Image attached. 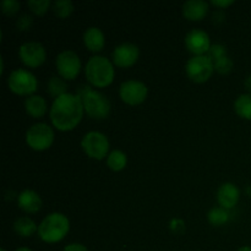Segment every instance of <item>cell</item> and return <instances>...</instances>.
Listing matches in <instances>:
<instances>
[{
    "label": "cell",
    "mask_w": 251,
    "mask_h": 251,
    "mask_svg": "<svg viewBox=\"0 0 251 251\" xmlns=\"http://www.w3.org/2000/svg\"><path fill=\"white\" fill-rule=\"evenodd\" d=\"M83 113L85 109L80 95L66 92L54 98L49 117L54 127L60 131H69L80 124Z\"/></svg>",
    "instance_id": "cell-1"
},
{
    "label": "cell",
    "mask_w": 251,
    "mask_h": 251,
    "mask_svg": "<svg viewBox=\"0 0 251 251\" xmlns=\"http://www.w3.org/2000/svg\"><path fill=\"white\" fill-rule=\"evenodd\" d=\"M70 230V221L64 213L51 212L38 226V235L44 243L55 244L61 242Z\"/></svg>",
    "instance_id": "cell-2"
},
{
    "label": "cell",
    "mask_w": 251,
    "mask_h": 251,
    "mask_svg": "<svg viewBox=\"0 0 251 251\" xmlns=\"http://www.w3.org/2000/svg\"><path fill=\"white\" fill-rule=\"evenodd\" d=\"M86 78L95 87H107L113 82L115 76L114 65L103 55H93L88 59L85 66Z\"/></svg>",
    "instance_id": "cell-3"
},
{
    "label": "cell",
    "mask_w": 251,
    "mask_h": 251,
    "mask_svg": "<svg viewBox=\"0 0 251 251\" xmlns=\"http://www.w3.org/2000/svg\"><path fill=\"white\" fill-rule=\"evenodd\" d=\"M80 97L82 100L83 109L88 117L93 119H105L109 115L112 105L107 96L102 92L85 87L81 91Z\"/></svg>",
    "instance_id": "cell-4"
},
{
    "label": "cell",
    "mask_w": 251,
    "mask_h": 251,
    "mask_svg": "<svg viewBox=\"0 0 251 251\" xmlns=\"http://www.w3.org/2000/svg\"><path fill=\"white\" fill-rule=\"evenodd\" d=\"M7 87L19 96H32L38 87V80L33 73L26 69H15L9 74Z\"/></svg>",
    "instance_id": "cell-5"
},
{
    "label": "cell",
    "mask_w": 251,
    "mask_h": 251,
    "mask_svg": "<svg viewBox=\"0 0 251 251\" xmlns=\"http://www.w3.org/2000/svg\"><path fill=\"white\" fill-rule=\"evenodd\" d=\"M81 147L88 157L93 159H103L109 154V140L107 135L100 131H88L81 140Z\"/></svg>",
    "instance_id": "cell-6"
},
{
    "label": "cell",
    "mask_w": 251,
    "mask_h": 251,
    "mask_svg": "<svg viewBox=\"0 0 251 251\" xmlns=\"http://www.w3.org/2000/svg\"><path fill=\"white\" fill-rule=\"evenodd\" d=\"M54 130L47 123H36L26 131V144L34 151L48 150L54 142Z\"/></svg>",
    "instance_id": "cell-7"
},
{
    "label": "cell",
    "mask_w": 251,
    "mask_h": 251,
    "mask_svg": "<svg viewBox=\"0 0 251 251\" xmlns=\"http://www.w3.org/2000/svg\"><path fill=\"white\" fill-rule=\"evenodd\" d=\"M213 70H215V64L208 58L207 54L191 56L185 64L186 75L196 83L206 82L211 77Z\"/></svg>",
    "instance_id": "cell-8"
},
{
    "label": "cell",
    "mask_w": 251,
    "mask_h": 251,
    "mask_svg": "<svg viewBox=\"0 0 251 251\" xmlns=\"http://www.w3.org/2000/svg\"><path fill=\"white\" fill-rule=\"evenodd\" d=\"M55 65L60 77L65 80H74L80 74L81 59L76 51L65 49L56 55Z\"/></svg>",
    "instance_id": "cell-9"
},
{
    "label": "cell",
    "mask_w": 251,
    "mask_h": 251,
    "mask_svg": "<svg viewBox=\"0 0 251 251\" xmlns=\"http://www.w3.org/2000/svg\"><path fill=\"white\" fill-rule=\"evenodd\" d=\"M149 95V88L146 83L140 80H126L120 85L119 96L123 102L129 105L141 104Z\"/></svg>",
    "instance_id": "cell-10"
},
{
    "label": "cell",
    "mask_w": 251,
    "mask_h": 251,
    "mask_svg": "<svg viewBox=\"0 0 251 251\" xmlns=\"http://www.w3.org/2000/svg\"><path fill=\"white\" fill-rule=\"evenodd\" d=\"M19 56L22 63L28 68H38L46 61L47 50L39 42H26L20 46Z\"/></svg>",
    "instance_id": "cell-11"
},
{
    "label": "cell",
    "mask_w": 251,
    "mask_h": 251,
    "mask_svg": "<svg viewBox=\"0 0 251 251\" xmlns=\"http://www.w3.org/2000/svg\"><path fill=\"white\" fill-rule=\"evenodd\" d=\"M139 47L131 42H124L113 50V63L119 68H130L139 60Z\"/></svg>",
    "instance_id": "cell-12"
},
{
    "label": "cell",
    "mask_w": 251,
    "mask_h": 251,
    "mask_svg": "<svg viewBox=\"0 0 251 251\" xmlns=\"http://www.w3.org/2000/svg\"><path fill=\"white\" fill-rule=\"evenodd\" d=\"M185 46L194 55H205L212 44L207 32L201 28H193L186 33Z\"/></svg>",
    "instance_id": "cell-13"
},
{
    "label": "cell",
    "mask_w": 251,
    "mask_h": 251,
    "mask_svg": "<svg viewBox=\"0 0 251 251\" xmlns=\"http://www.w3.org/2000/svg\"><path fill=\"white\" fill-rule=\"evenodd\" d=\"M216 198H217V201L221 207L229 211L230 208L235 207L238 205V202H239L240 190L238 189V186L235 184L223 183L218 188Z\"/></svg>",
    "instance_id": "cell-14"
},
{
    "label": "cell",
    "mask_w": 251,
    "mask_h": 251,
    "mask_svg": "<svg viewBox=\"0 0 251 251\" xmlns=\"http://www.w3.org/2000/svg\"><path fill=\"white\" fill-rule=\"evenodd\" d=\"M17 205L26 213H36L42 207V198L31 189H25L17 196Z\"/></svg>",
    "instance_id": "cell-15"
},
{
    "label": "cell",
    "mask_w": 251,
    "mask_h": 251,
    "mask_svg": "<svg viewBox=\"0 0 251 251\" xmlns=\"http://www.w3.org/2000/svg\"><path fill=\"white\" fill-rule=\"evenodd\" d=\"M208 12V2L205 0H189L183 4V15L190 21H200Z\"/></svg>",
    "instance_id": "cell-16"
},
{
    "label": "cell",
    "mask_w": 251,
    "mask_h": 251,
    "mask_svg": "<svg viewBox=\"0 0 251 251\" xmlns=\"http://www.w3.org/2000/svg\"><path fill=\"white\" fill-rule=\"evenodd\" d=\"M83 43H85L86 48L91 51L102 50L105 44L104 33L97 26L88 27L83 33Z\"/></svg>",
    "instance_id": "cell-17"
},
{
    "label": "cell",
    "mask_w": 251,
    "mask_h": 251,
    "mask_svg": "<svg viewBox=\"0 0 251 251\" xmlns=\"http://www.w3.org/2000/svg\"><path fill=\"white\" fill-rule=\"evenodd\" d=\"M25 109L32 118H42L47 113V100L39 95L28 96L25 100Z\"/></svg>",
    "instance_id": "cell-18"
},
{
    "label": "cell",
    "mask_w": 251,
    "mask_h": 251,
    "mask_svg": "<svg viewBox=\"0 0 251 251\" xmlns=\"http://www.w3.org/2000/svg\"><path fill=\"white\" fill-rule=\"evenodd\" d=\"M14 230L20 237L28 238L38 232V227L33 220L24 216V217L16 218V221L14 222Z\"/></svg>",
    "instance_id": "cell-19"
},
{
    "label": "cell",
    "mask_w": 251,
    "mask_h": 251,
    "mask_svg": "<svg viewBox=\"0 0 251 251\" xmlns=\"http://www.w3.org/2000/svg\"><path fill=\"white\" fill-rule=\"evenodd\" d=\"M127 156L122 150H113L109 152L107 157V166L108 168L112 169L113 172H120L126 167Z\"/></svg>",
    "instance_id": "cell-20"
},
{
    "label": "cell",
    "mask_w": 251,
    "mask_h": 251,
    "mask_svg": "<svg viewBox=\"0 0 251 251\" xmlns=\"http://www.w3.org/2000/svg\"><path fill=\"white\" fill-rule=\"evenodd\" d=\"M234 110L239 117L251 120V93H243L238 96L234 102Z\"/></svg>",
    "instance_id": "cell-21"
},
{
    "label": "cell",
    "mask_w": 251,
    "mask_h": 251,
    "mask_svg": "<svg viewBox=\"0 0 251 251\" xmlns=\"http://www.w3.org/2000/svg\"><path fill=\"white\" fill-rule=\"evenodd\" d=\"M207 220L215 227H221L229 221V212L226 208L217 206L212 207L207 213Z\"/></svg>",
    "instance_id": "cell-22"
},
{
    "label": "cell",
    "mask_w": 251,
    "mask_h": 251,
    "mask_svg": "<svg viewBox=\"0 0 251 251\" xmlns=\"http://www.w3.org/2000/svg\"><path fill=\"white\" fill-rule=\"evenodd\" d=\"M53 10L56 16L65 19L73 14L74 2L71 0H55L53 4Z\"/></svg>",
    "instance_id": "cell-23"
},
{
    "label": "cell",
    "mask_w": 251,
    "mask_h": 251,
    "mask_svg": "<svg viewBox=\"0 0 251 251\" xmlns=\"http://www.w3.org/2000/svg\"><path fill=\"white\" fill-rule=\"evenodd\" d=\"M66 86L65 81L63 80V77H59V76H53V77L49 80L48 82V92L51 96H54V98L59 97V96L66 93Z\"/></svg>",
    "instance_id": "cell-24"
},
{
    "label": "cell",
    "mask_w": 251,
    "mask_h": 251,
    "mask_svg": "<svg viewBox=\"0 0 251 251\" xmlns=\"http://www.w3.org/2000/svg\"><path fill=\"white\" fill-rule=\"evenodd\" d=\"M27 5L36 15H44L50 6L49 0H28Z\"/></svg>",
    "instance_id": "cell-25"
},
{
    "label": "cell",
    "mask_w": 251,
    "mask_h": 251,
    "mask_svg": "<svg viewBox=\"0 0 251 251\" xmlns=\"http://www.w3.org/2000/svg\"><path fill=\"white\" fill-rule=\"evenodd\" d=\"M213 64H215V70L220 74L230 73L233 69V65H234L233 60L228 55L223 56V58H221L220 60L215 61Z\"/></svg>",
    "instance_id": "cell-26"
},
{
    "label": "cell",
    "mask_w": 251,
    "mask_h": 251,
    "mask_svg": "<svg viewBox=\"0 0 251 251\" xmlns=\"http://www.w3.org/2000/svg\"><path fill=\"white\" fill-rule=\"evenodd\" d=\"M207 55H208V58H210L211 60L215 63V61L220 60L221 58H223V56L227 55V48H226L223 44H220V43L212 44L210 48V50H208Z\"/></svg>",
    "instance_id": "cell-27"
},
{
    "label": "cell",
    "mask_w": 251,
    "mask_h": 251,
    "mask_svg": "<svg viewBox=\"0 0 251 251\" xmlns=\"http://www.w3.org/2000/svg\"><path fill=\"white\" fill-rule=\"evenodd\" d=\"M1 10L7 16H12L20 10V2L17 0H4L1 1Z\"/></svg>",
    "instance_id": "cell-28"
},
{
    "label": "cell",
    "mask_w": 251,
    "mask_h": 251,
    "mask_svg": "<svg viewBox=\"0 0 251 251\" xmlns=\"http://www.w3.org/2000/svg\"><path fill=\"white\" fill-rule=\"evenodd\" d=\"M32 25H33V17L28 14L21 15L16 21V26L20 31H27L31 28Z\"/></svg>",
    "instance_id": "cell-29"
},
{
    "label": "cell",
    "mask_w": 251,
    "mask_h": 251,
    "mask_svg": "<svg viewBox=\"0 0 251 251\" xmlns=\"http://www.w3.org/2000/svg\"><path fill=\"white\" fill-rule=\"evenodd\" d=\"M169 228H171V230H173V232L181 233L185 229V223H184V221L179 220V218H173V220L169 222Z\"/></svg>",
    "instance_id": "cell-30"
},
{
    "label": "cell",
    "mask_w": 251,
    "mask_h": 251,
    "mask_svg": "<svg viewBox=\"0 0 251 251\" xmlns=\"http://www.w3.org/2000/svg\"><path fill=\"white\" fill-rule=\"evenodd\" d=\"M63 251H88V249L85 245L78 244V243H73V244L66 245Z\"/></svg>",
    "instance_id": "cell-31"
},
{
    "label": "cell",
    "mask_w": 251,
    "mask_h": 251,
    "mask_svg": "<svg viewBox=\"0 0 251 251\" xmlns=\"http://www.w3.org/2000/svg\"><path fill=\"white\" fill-rule=\"evenodd\" d=\"M233 0H212V1H211V4L212 5H215V6H217V7H228L229 6V5H232L233 4Z\"/></svg>",
    "instance_id": "cell-32"
},
{
    "label": "cell",
    "mask_w": 251,
    "mask_h": 251,
    "mask_svg": "<svg viewBox=\"0 0 251 251\" xmlns=\"http://www.w3.org/2000/svg\"><path fill=\"white\" fill-rule=\"evenodd\" d=\"M244 85H245V88L249 91V93H251V74H249V75L247 76V78H245L244 81Z\"/></svg>",
    "instance_id": "cell-33"
},
{
    "label": "cell",
    "mask_w": 251,
    "mask_h": 251,
    "mask_svg": "<svg viewBox=\"0 0 251 251\" xmlns=\"http://www.w3.org/2000/svg\"><path fill=\"white\" fill-rule=\"evenodd\" d=\"M238 251H251V247H247V245H245V247L239 248Z\"/></svg>",
    "instance_id": "cell-34"
},
{
    "label": "cell",
    "mask_w": 251,
    "mask_h": 251,
    "mask_svg": "<svg viewBox=\"0 0 251 251\" xmlns=\"http://www.w3.org/2000/svg\"><path fill=\"white\" fill-rule=\"evenodd\" d=\"M15 251H32L29 248H26V247H22V248H19V249H16Z\"/></svg>",
    "instance_id": "cell-35"
},
{
    "label": "cell",
    "mask_w": 251,
    "mask_h": 251,
    "mask_svg": "<svg viewBox=\"0 0 251 251\" xmlns=\"http://www.w3.org/2000/svg\"><path fill=\"white\" fill-rule=\"evenodd\" d=\"M0 251H6V250H5V249H1Z\"/></svg>",
    "instance_id": "cell-36"
}]
</instances>
